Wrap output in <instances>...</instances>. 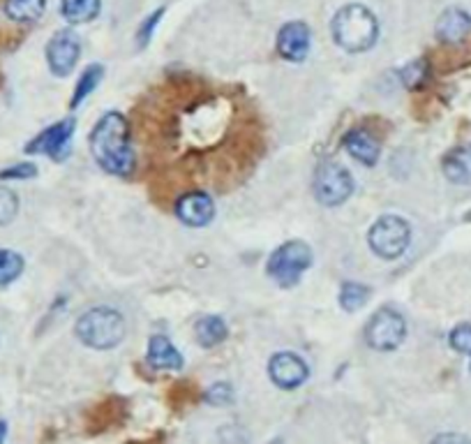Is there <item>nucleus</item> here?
Wrapping results in <instances>:
<instances>
[{"label":"nucleus","mask_w":471,"mask_h":444,"mask_svg":"<svg viewBox=\"0 0 471 444\" xmlns=\"http://www.w3.org/2000/svg\"><path fill=\"white\" fill-rule=\"evenodd\" d=\"M315 197L323 206H339L354 192V176L338 162H322L315 172Z\"/></svg>","instance_id":"nucleus-6"},{"label":"nucleus","mask_w":471,"mask_h":444,"mask_svg":"<svg viewBox=\"0 0 471 444\" xmlns=\"http://www.w3.org/2000/svg\"><path fill=\"white\" fill-rule=\"evenodd\" d=\"M23 271V257L14 250H0V285L14 283Z\"/></svg>","instance_id":"nucleus-23"},{"label":"nucleus","mask_w":471,"mask_h":444,"mask_svg":"<svg viewBox=\"0 0 471 444\" xmlns=\"http://www.w3.org/2000/svg\"><path fill=\"white\" fill-rule=\"evenodd\" d=\"M310 28L303 21H291L287 26H282L277 33V53L284 61L291 63H300L305 61L307 52H310Z\"/></svg>","instance_id":"nucleus-12"},{"label":"nucleus","mask_w":471,"mask_h":444,"mask_svg":"<svg viewBox=\"0 0 471 444\" xmlns=\"http://www.w3.org/2000/svg\"><path fill=\"white\" fill-rule=\"evenodd\" d=\"M331 30H333V40L339 49H345L349 53H361L368 52L370 46L377 42L379 23L368 7L351 3L335 14Z\"/></svg>","instance_id":"nucleus-2"},{"label":"nucleus","mask_w":471,"mask_h":444,"mask_svg":"<svg viewBox=\"0 0 471 444\" xmlns=\"http://www.w3.org/2000/svg\"><path fill=\"white\" fill-rule=\"evenodd\" d=\"M37 176V169L30 162H21V165H14V167H7L0 172V179L3 181H26V179H35Z\"/></svg>","instance_id":"nucleus-28"},{"label":"nucleus","mask_w":471,"mask_h":444,"mask_svg":"<svg viewBox=\"0 0 471 444\" xmlns=\"http://www.w3.org/2000/svg\"><path fill=\"white\" fill-rule=\"evenodd\" d=\"M432 444H471V440L458 433H443L432 440Z\"/></svg>","instance_id":"nucleus-29"},{"label":"nucleus","mask_w":471,"mask_h":444,"mask_svg":"<svg viewBox=\"0 0 471 444\" xmlns=\"http://www.w3.org/2000/svg\"><path fill=\"white\" fill-rule=\"evenodd\" d=\"M404 335H407V324H404L403 315H397L395 311H377L372 319L365 327V341L377 352H393L403 345Z\"/></svg>","instance_id":"nucleus-7"},{"label":"nucleus","mask_w":471,"mask_h":444,"mask_svg":"<svg viewBox=\"0 0 471 444\" xmlns=\"http://www.w3.org/2000/svg\"><path fill=\"white\" fill-rule=\"evenodd\" d=\"M312 266V248L305 241L282 243L275 253L270 254L266 271L280 287L299 285L303 273Z\"/></svg>","instance_id":"nucleus-4"},{"label":"nucleus","mask_w":471,"mask_h":444,"mask_svg":"<svg viewBox=\"0 0 471 444\" xmlns=\"http://www.w3.org/2000/svg\"><path fill=\"white\" fill-rule=\"evenodd\" d=\"M427 75H430V65H427L426 58H419V61H411L409 65H404L403 72H400V79H403V84L409 91H419L427 81Z\"/></svg>","instance_id":"nucleus-22"},{"label":"nucleus","mask_w":471,"mask_h":444,"mask_svg":"<svg viewBox=\"0 0 471 444\" xmlns=\"http://www.w3.org/2000/svg\"><path fill=\"white\" fill-rule=\"evenodd\" d=\"M471 17L460 7H451L439 17L437 21V37L446 44H458L469 35Z\"/></svg>","instance_id":"nucleus-13"},{"label":"nucleus","mask_w":471,"mask_h":444,"mask_svg":"<svg viewBox=\"0 0 471 444\" xmlns=\"http://www.w3.org/2000/svg\"><path fill=\"white\" fill-rule=\"evenodd\" d=\"M176 215L188 227H206L215 218L213 197L202 190L185 192L176 202Z\"/></svg>","instance_id":"nucleus-11"},{"label":"nucleus","mask_w":471,"mask_h":444,"mask_svg":"<svg viewBox=\"0 0 471 444\" xmlns=\"http://www.w3.org/2000/svg\"><path fill=\"white\" fill-rule=\"evenodd\" d=\"M102 0H60V12L69 23H88L100 14Z\"/></svg>","instance_id":"nucleus-18"},{"label":"nucleus","mask_w":471,"mask_h":444,"mask_svg":"<svg viewBox=\"0 0 471 444\" xmlns=\"http://www.w3.org/2000/svg\"><path fill=\"white\" fill-rule=\"evenodd\" d=\"M443 176L451 183L469 185L471 183V146H458L443 156L442 162Z\"/></svg>","instance_id":"nucleus-16"},{"label":"nucleus","mask_w":471,"mask_h":444,"mask_svg":"<svg viewBox=\"0 0 471 444\" xmlns=\"http://www.w3.org/2000/svg\"><path fill=\"white\" fill-rule=\"evenodd\" d=\"M449 341H451V347H453L455 352L471 354V322L455 327V329L451 331Z\"/></svg>","instance_id":"nucleus-26"},{"label":"nucleus","mask_w":471,"mask_h":444,"mask_svg":"<svg viewBox=\"0 0 471 444\" xmlns=\"http://www.w3.org/2000/svg\"><path fill=\"white\" fill-rule=\"evenodd\" d=\"M19 211V197L5 188V185H0V227L10 225L14 215Z\"/></svg>","instance_id":"nucleus-24"},{"label":"nucleus","mask_w":471,"mask_h":444,"mask_svg":"<svg viewBox=\"0 0 471 444\" xmlns=\"http://www.w3.org/2000/svg\"><path fill=\"white\" fill-rule=\"evenodd\" d=\"M46 0H5V14L12 21H37L44 14Z\"/></svg>","instance_id":"nucleus-19"},{"label":"nucleus","mask_w":471,"mask_h":444,"mask_svg":"<svg viewBox=\"0 0 471 444\" xmlns=\"http://www.w3.org/2000/svg\"><path fill=\"white\" fill-rule=\"evenodd\" d=\"M91 153L104 172L130 176L137 167V156L130 144V125L118 111L104 114L91 133Z\"/></svg>","instance_id":"nucleus-1"},{"label":"nucleus","mask_w":471,"mask_h":444,"mask_svg":"<svg viewBox=\"0 0 471 444\" xmlns=\"http://www.w3.org/2000/svg\"><path fill=\"white\" fill-rule=\"evenodd\" d=\"M76 338L92 350H111L125 338V319L114 308H92L84 312L75 327Z\"/></svg>","instance_id":"nucleus-3"},{"label":"nucleus","mask_w":471,"mask_h":444,"mask_svg":"<svg viewBox=\"0 0 471 444\" xmlns=\"http://www.w3.org/2000/svg\"><path fill=\"white\" fill-rule=\"evenodd\" d=\"M345 146L351 157H356L365 167H374L379 160V141L363 127H354L345 137Z\"/></svg>","instance_id":"nucleus-14"},{"label":"nucleus","mask_w":471,"mask_h":444,"mask_svg":"<svg viewBox=\"0 0 471 444\" xmlns=\"http://www.w3.org/2000/svg\"><path fill=\"white\" fill-rule=\"evenodd\" d=\"M102 75H104V68L102 65H91V68L84 69V75L79 77V81H76V88H75V95H72V102H69V107L72 109H76L84 100L91 95L95 88H98V84L102 81Z\"/></svg>","instance_id":"nucleus-20"},{"label":"nucleus","mask_w":471,"mask_h":444,"mask_svg":"<svg viewBox=\"0 0 471 444\" xmlns=\"http://www.w3.org/2000/svg\"><path fill=\"white\" fill-rule=\"evenodd\" d=\"M268 375L280 389H296L307 380L310 370L299 354L277 352L268 361Z\"/></svg>","instance_id":"nucleus-10"},{"label":"nucleus","mask_w":471,"mask_h":444,"mask_svg":"<svg viewBox=\"0 0 471 444\" xmlns=\"http://www.w3.org/2000/svg\"><path fill=\"white\" fill-rule=\"evenodd\" d=\"M75 127V118H65V121L42 130V133L26 146V150H28V153H42V156L52 157V160H63V157H68L69 146H72Z\"/></svg>","instance_id":"nucleus-8"},{"label":"nucleus","mask_w":471,"mask_h":444,"mask_svg":"<svg viewBox=\"0 0 471 444\" xmlns=\"http://www.w3.org/2000/svg\"><path fill=\"white\" fill-rule=\"evenodd\" d=\"M148 364L157 370H180L183 368V357L173 347L167 335H153L148 343Z\"/></svg>","instance_id":"nucleus-15"},{"label":"nucleus","mask_w":471,"mask_h":444,"mask_svg":"<svg viewBox=\"0 0 471 444\" xmlns=\"http://www.w3.org/2000/svg\"><path fill=\"white\" fill-rule=\"evenodd\" d=\"M164 17V10H156L150 17L144 19V23L139 26L137 30V46L139 49H144V46H148V42L153 40V33H156L157 23H160V19Z\"/></svg>","instance_id":"nucleus-25"},{"label":"nucleus","mask_w":471,"mask_h":444,"mask_svg":"<svg viewBox=\"0 0 471 444\" xmlns=\"http://www.w3.org/2000/svg\"><path fill=\"white\" fill-rule=\"evenodd\" d=\"M409 241H411V230L407 220L400 215H384L370 227V248L381 260H397L409 248Z\"/></svg>","instance_id":"nucleus-5"},{"label":"nucleus","mask_w":471,"mask_h":444,"mask_svg":"<svg viewBox=\"0 0 471 444\" xmlns=\"http://www.w3.org/2000/svg\"><path fill=\"white\" fill-rule=\"evenodd\" d=\"M5 435H7V424L0 422V444L5 442Z\"/></svg>","instance_id":"nucleus-30"},{"label":"nucleus","mask_w":471,"mask_h":444,"mask_svg":"<svg viewBox=\"0 0 471 444\" xmlns=\"http://www.w3.org/2000/svg\"><path fill=\"white\" fill-rule=\"evenodd\" d=\"M81 53V40L75 30H58L46 44V63L56 77H68Z\"/></svg>","instance_id":"nucleus-9"},{"label":"nucleus","mask_w":471,"mask_h":444,"mask_svg":"<svg viewBox=\"0 0 471 444\" xmlns=\"http://www.w3.org/2000/svg\"><path fill=\"white\" fill-rule=\"evenodd\" d=\"M227 334H229V329H227L225 319L218 318V315H206V318H202L199 322H196V343L202 347H218L220 343H225Z\"/></svg>","instance_id":"nucleus-17"},{"label":"nucleus","mask_w":471,"mask_h":444,"mask_svg":"<svg viewBox=\"0 0 471 444\" xmlns=\"http://www.w3.org/2000/svg\"><path fill=\"white\" fill-rule=\"evenodd\" d=\"M370 299V289L361 283H345L339 289V306L347 312L361 311Z\"/></svg>","instance_id":"nucleus-21"},{"label":"nucleus","mask_w":471,"mask_h":444,"mask_svg":"<svg viewBox=\"0 0 471 444\" xmlns=\"http://www.w3.org/2000/svg\"><path fill=\"white\" fill-rule=\"evenodd\" d=\"M231 400H234V389H231V384H227V382L213 384V387L206 392V403L218 405V408H222V405H229Z\"/></svg>","instance_id":"nucleus-27"}]
</instances>
